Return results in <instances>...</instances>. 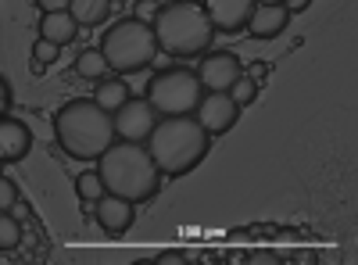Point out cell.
<instances>
[{"mask_svg": "<svg viewBox=\"0 0 358 265\" xmlns=\"http://www.w3.org/2000/svg\"><path fill=\"white\" fill-rule=\"evenodd\" d=\"M76 194H79V201H86V204H94L101 194H104V183H101V176L97 172H83L79 180H76Z\"/></svg>", "mask_w": 358, "mask_h": 265, "instance_id": "obj_20", "label": "cell"}, {"mask_svg": "<svg viewBox=\"0 0 358 265\" xmlns=\"http://www.w3.org/2000/svg\"><path fill=\"white\" fill-rule=\"evenodd\" d=\"M54 140L57 147L76 162H94L115 140L111 111H104L97 101H69L54 115Z\"/></svg>", "mask_w": 358, "mask_h": 265, "instance_id": "obj_3", "label": "cell"}, {"mask_svg": "<svg viewBox=\"0 0 358 265\" xmlns=\"http://www.w3.org/2000/svg\"><path fill=\"white\" fill-rule=\"evenodd\" d=\"M158 11H162L158 0H136V18H140V22H155Z\"/></svg>", "mask_w": 358, "mask_h": 265, "instance_id": "obj_23", "label": "cell"}, {"mask_svg": "<svg viewBox=\"0 0 358 265\" xmlns=\"http://www.w3.org/2000/svg\"><path fill=\"white\" fill-rule=\"evenodd\" d=\"M194 115L212 136H222V133H229L236 126V119H241V104H236L229 94H222V90H204V97L197 101Z\"/></svg>", "mask_w": 358, "mask_h": 265, "instance_id": "obj_8", "label": "cell"}, {"mask_svg": "<svg viewBox=\"0 0 358 265\" xmlns=\"http://www.w3.org/2000/svg\"><path fill=\"white\" fill-rule=\"evenodd\" d=\"M0 165H4V162H0Z\"/></svg>", "mask_w": 358, "mask_h": 265, "instance_id": "obj_31", "label": "cell"}, {"mask_svg": "<svg viewBox=\"0 0 358 265\" xmlns=\"http://www.w3.org/2000/svg\"><path fill=\"white\" fill-rule=\"evenodd\" d=\"M265 72H268V65H265V62H255V65H251V72H248V76H251V79H255V83H258V79H262V76H265Z\"/></svg>", "mask_w": 358, "mask_h": 265, "instance_id": "obj_27", "label": "cell"}, {"mask_svg": "<svg viewBox=\"0 0 358 265\" xmlns=\"http://www.w3.org/2000/svg\"><path fill=\"white\" fill-rule=\"evenodd\" d=\"M8 104H11V86H8V79L0 76V115L8 111Z\"/></svg>", "mask_w": 358, "mask_h": 265, "instance_id": "obj_24", "label": "cell"}, {"mask_svg": "<svg viewBox=\"0 0 358 265\" xmlns=\"http://www.w3.org/2000/svg\"><path fill=\"white\" fill-rule=\"evenodd\" d=\"M72 69H76V76H79V79H94V83H97V79H104V76L111 72V69H108V62H104V54H101V47L83 50V54L76 57V65H72Z\"/></svg>", "mask_w": 358, "mask_h": 265, "instance_id": "obj_17", "label": "cell"}, {"mask_svg": "<svg viewBox=\"0 0 358 265\" xmlns=\"http://www.w3.org/2000/svg\"><path fill=\"white\" fill-rule=\"evenodd\" d=\"M57 54H62V47L40 36V40L33 43V72H43L47 65H54V62H57Z\"/></svg>", "mask_w": 358, "mask_h": 265, "instance_id": "obj_21", "label": "cell"}, {"mask_svg": "<svg viewBox=\"0 0 358 265\" xmlns=\"http://www.w3.org/2000/svg\"><path fill=\"white\" fill-rule=\"evenodd\" d=\"M201 8L215 25V33H241L255 0H201Z\"/></svg>", "mask_w": 358, "mask_h": 265, "instance_id": "obj_11", "label": "cell"}, {"mask_svg": "<svg viewBox=\"0 0 358 265\" xmlns=\"http://www.w3.org/2000/svg\"><path fill=\"white\" fill-rule=\"evenodd\" d=\"M111 122H115V136L118 140H133V143H143L151 136L155 122H158V111L151 108L147 97H129L122 108L111 111Z\"/></svg>", "mask_w": 358, "mask_h": 265, "instance_id": "obj_7", "label": "cell"}, {"mask_svg": "<svg viewBox=\"0 0 358 265\" xmlns=\"http://www.w3.org/2000/svg\"><path fill=\"white\" fill-rule=\"evenodd\" d=\"M40 36L50 40V43H57V47H65V43H72V40L79 36V22L72 18L69 8H65V11H43V18H40Z\"/></svg>", "mask_w": 358, "mask_h": 265, "instance_id": "obj_14", "label": "cell"}, {"mask_svg": "<svg viewBox=\"0 0 358 265\" xmlns=\"http://www.w3.org/2000/svg\"><path fill=\"white\" fill-rule=\"evenodd\" d=\"M287 22H290V11L283 4H255L248 22H244V29L255 40H273V36H280L287 29Z\"/></svg>", "mask_w": 358, "mask_h": 265, "instance_id": "obj_13", "label": "cell"}, {"mask_svg": "<svg viewBox=\"0 0 358 265\" xmlns=\"http://www.w3.org/2000/svg\"><path fill=\"white\" fill-rule=\"evenodd\" d=\"M97 162H101L97 176H101L104 190L126 197L133 204H143V201L158 197V190L165 183V176L158 172L155 158L147 155V147L133 143V140H111Z\"/></svg>", "mask_w": 358, "mask_h": 265, "instance_id": "obj_2", "label": "cell"}, {"mask_svg": "<svg viewBox=\"0 0 358 265\" xmlns=\"http://www.w3.org/2000/svg\"><path fill=\"white\" fill-rule=\"evenodd\" d=\"M194 4H201V0H194Z\"/></svg>", "mask_w": 358, "mask_h": 265, "instance_id": "obj_30", "label": "cell"}, {"mask_svg": "<svg viewBox=\"0 0 358 265\" xmlns=\"http://www.w3.org/2000/svg\"><path fill=\"white\" fill-rule=\"evenodd\" d=\"M101 54L115 76H133V72L151 69V62L158 57V40H155L151 22H140V18L115 22L101 36Z\"/></svg>", "mask_w": 358, "mask_h": 265, "instance_id": "obj_5", "label": "cell"}, {"mask_svg": "<svg viewBox=\"0 0 358 265\" xmlns=\"http://www.w3.org/2000/svg\"><path fill=\"white\" fill-rule=\"evenodd\" d=\"M69 11L79 22V29L83 25H101L111 15V0H69Z\"/></svg>", "mask_w": 358, "mask_h": 265, "instance_id": "obj_16", "label": "cell"}, {"mask_svg": "<svg viewBox=\"0 0 358 265\" xmlns=\"http://www.w3.org/2000/svg\"><path fill=\"white\" fill-rule=\"evenodd\" d=\"M172 4V0H158V8H169Z\"/></svg>", "mask_w": 358, "mask_h": 265, "instance_id": "obj_29", "label": "cell"}, {"mask_svg": "<svg viewBox=\"0 0 358 265\" xmlns=\"http://www.w3.org/2000/svg\"><path fill=\"white\" fill-rule=\"evenodd\" d=\"M308 4H312V0H283V8H287L290 15H297V11H308Z\"/></svg>", "mask_w": 358, "mask_h": 265, "instance_id": "obj_26", "label": "cell"}, {"mask_svg": "<svg viewBox=\"0 0 358 265\" xmlns=\"http://www.w3.org/2000/svg\"><path fill=\"white\" fill-rule=\"evenodd\" d=\"M244 76V62L229 50H215V54H204V62L197 69V79L204 90H229V86Z\"/></svg>", "mask_w": 358, "mask_h": 265, "instance_id": "obj_9", "label": "cell"}, {"mask_svg": "<svg viewBox=\"0 0 358 265\" xmlns=\"http://www.w3.org/2000/svg\"><path fill=\"white\" fill-rule=\"evenodd\" d=\"M94 215H97V226H101L104 233H111V237H122V233L133 226V219H136V204L104 190V194L94 201Z\"/></svg>", "mask_w": 358, "mask_h": 265, "instance_id": "obj_10", "label": "cell"}, {"mask_svg": "<svg viewBox=\"0 0 358 265\" xmlns=\"http://www.w3.org/2000/svg\"><path fill=\"white\" fill-rule=\"evenodd\" d=\"M15 201H18V187H15V180H8V176L0 172V212L15 208Z\"/></svg>", "mask_w": 358, "mask_h": 265, "instance_id": "obj_22", "label": "cell"}, {"mask_svg": "<svg viewBox=\"0 0 358 265\" xmlns=\"http://www.w3.org/2000/svg\"><path fill=\"white\" fill-rule=\"evenodd\" d=\"M201 97H204V86H201L194 69L165 65L151 83H147V101L158 111V119H165V115H194Z\"/></svg>", "mask_w": 358, "mask_h": 265, "instance_id": "obj_6", "label": "cell"}, {"mask_svg": "<svg viewBox=\"0 0 358 265\" xmlns=\"http://www.w3.org/2000/svg\"><path fill=\"white\" fill-rule=\"evenodd\" d=\"M226 94H229V97H233L236 104H241V108H248V104H255V97H258V83H255V79H251V76L244 72L241 79H236V83L229 86Z\"/></svg>", "mask_w": 358, "mask_h": 265, "instance_id": "obj_19", "label": "cell"}, {"mask_svg": "<svg viewBox=\"0 0 358 265\" xmlns=\"http://www.w3.org/2000/svg\"><path fill=\"white\" fill-rule=\"evenodd\" d=\"M255 4H283V0H255Z\"/></svg>", "mask_w": 358, "mask_h": 265, "instance_id": "obj_28", "label": "cell"}, {"mask_svg": "<svg viewBox=\"0 0 358 265\" xmlns=\"http://www.w3.org/2000/svg\"><path fill=\"white\" fill-rule=\"evenodd\" d=\"M22 241V222L11 212H0V251H15Z\"/></svg>", "mask_w": 358, "mask_h": 265, "instance_id": "obj_18", "label": "cell"}, {"mask_svg": "<svg viewBox=\"0 0 358 265\" xmlns=\"http://www.w3.org/2000/svg\"><path fill=\"white\" fill-rule=\"evenodd\" d=\"M158 50L172 54V57H194L204 54L215 40V25L208 22L204 8L194 0H172L169 8H162L151 22Z\"/></svg>", "mask_w": 358, "mask_h": 265, "instance_id": "obj_4", "label": "cell"}, {"mask_svg": "<svg viewBox=\"0 0 358 265\" xmlns=\"http://www.w3.org/2000/svg\"><path fill=\"white\" fill-rule=\"evenodd\" d=\"M143 143L165 180H179V176L194 172L204 162L208 147H212V133L194 115H165V119L155 122L151 136Z\"/></svg>", "mask_w": 358, "mask_h": 265, "instance_id": "obj_1", "label": "cell"}, {"mask_svg": "<svg viewBox=\"0 0 358 265\" xmlns=\"http://www.w3.org/2000/svg\"><path fill=\"white\" fill-rule=\"evenodd\" d=\"M133 97V90H129V83L122 79V76H104V79H97V90H94V101L104 108V111H115V108H122L126 101Z\"/></svg>", "mask_w": 358, "mask_h": 265, "instance_id": "obj_15", "label": "cell"}, {"mask_svg": "<svg viewBox=\"0 0 358 265\" xmlns=\"http://www.w3.org/2000/svg\"><path fill=\"white\" fill-rule=\"evenodd\" d=\"M36 8H40V11H65L69 0H36Z\"/></svg>", "mask_w": 358, "mask_h": 265, "instance_id": "obj_25", "label": "cell"}, {"mask_svg": "<svg viewBox=\"0 0 358 265\" xmlns=\"http://www.w3.org/2000/svg\"><path fill=\"white\" fill-rule=\"evenodd\" d=\"M33 151V129L15 115H0V162H22Z\"/></svg>", "mask_w": 358, "mask_h": 265, "instance_id": "obj_12", "label": "cell"}]
</instances>
